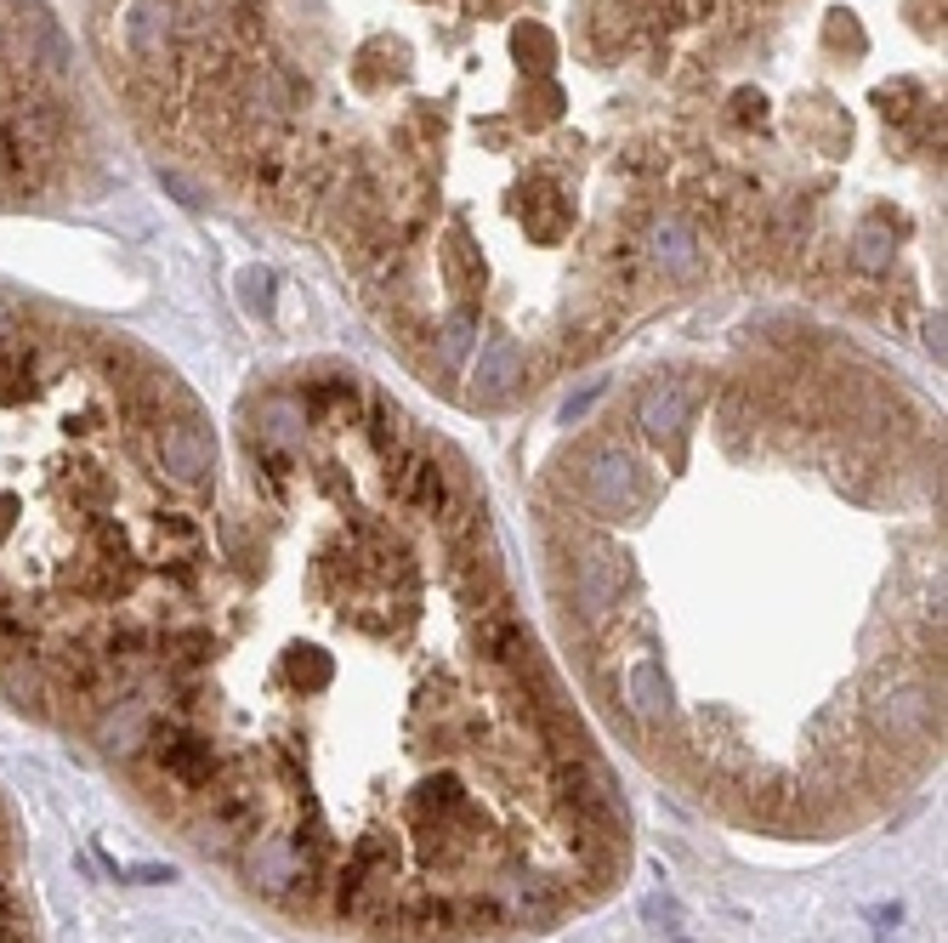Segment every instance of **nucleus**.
<instances>
[{"label": "nucleus", "mask_w": 948, "mask_h": 943, "mask_svg": "<svg viewBox=\"0 0 948 943\" xmlns=\"http://www.w3.org/2000/svg\"><path fill=\"white\" fill-rule=\"evenodd\" d=\"M92 739L182 841L307 926L540 932L625 870L608 762L466 455L341 364L245 399L211 574Z\"/></svg>", "instance_id": "obj_1"}, {"label": "nucleus", "mask_w": 948, "mask_h": 943, "mask_svg": "<svg viewBox=\"0 0 948 943\" xmlns=\"http://www.w3.org/2000/svg\"><path fill=\"white\" fill-rule=\"evenodd\" d=\"M97 46L153 142L319 240L471 415L664 285V137L579 92L653 52V0H103Z\"/></svg>", "instance_id": "obj_3"}, {"label": "nucleus", "mask_w": 948, "mask_h": 943, "mask_svg": "<svg viewBox=\"0 0 948 943\" xmlns=\"http://www.w3.org/2000/svg\"><path fill=\"white\" fill-rule=\"evenodd\" d=\"M227 444L148 347L0 296V688L86 728L216 558Z\"/></svg>", "instance_id": "obj_4"}, {"label": "nucleus", "mask_w": 948, "mask_h": 943, "mask_svg": "<svg viewBox=\"0 0 948 943\" xmlns=\"http://www.w3.org/2000/svg\"><path fill=\"white\" fill-rule=\"evenodd\" d=\"M585 688L688 796L829 836L942 751V426L773 341L630 375L534 484Z\"/></svg>", "instance_id": "obj_2"}, {"label": "nucleus", "mask_w": 948, "mask_h": 943, "mask_svg": "<svg viewBox=\"0 0 948 943\" xmlns=\"http://www.w3.org/2000/svg\"><path fill=\"white\" fill-rule=\"evenodd\" d=\"M74 97L41 0H0V193L46 188L63 166Z\"/></svg>", "instance_id": "obj_5"}, {"label": "nucleus", "mask_w": 948, "mask_h": 943, "mask_svg": "<svg viewBox=\"0 0 948 943\" xmlns=\"http://www.w3.org/2000/svg\"><path fill=\"white\" fill-rule=\"evenodd\" d=\"M0 943H29V892L18 870V836L0 807Z\"/></svg>", "instance_id": "obj_6"}]
</instances>
